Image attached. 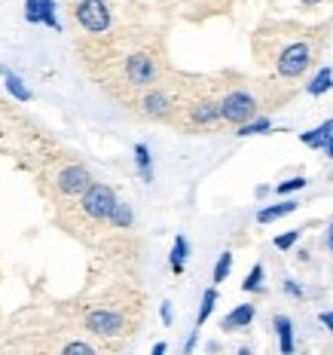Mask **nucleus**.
Returning a JSON list of instances; mask_svg holds the SVG:
<instances>
[{"label": "nucleus", "mask_w": 333, "mask_h": 355, "mask_svg": "<svg viewBox=\"0 0 333 355\" xmlns=\"http://www.w3.org/2000/svg\"><path fill=\"white\" fill-rule=\"evenodd\" d=\"M285 291L291 294V297H303V288L294 282V279H285Z\"/></svg>", "instance_id": "26"}, {"label": "nucleus", "mask_w": 333, "mask_h": 355, "mask_svg": "<svg viewBox=\"0 0 333 355\" xmlns=\"http://www.w3.org/2000/svg\"><path fill=\"white\" fill-rule=\"evenodd\" d=\"M300 236H303V230H287V233L276 236V248H278V251L294 248V245H297V242H300Z\"/></svg>", "instance_id": "22"}, {"label": "nucleus", "mask_w": 333, "mask_h": 355, "mask_svg": "<svg viewBox=\"0 0 333 355\" xmlns=\"http://www.w3.org/2000/svg\"><path fill=\"white\" fill-rule=\"evenodd\" d=\"M269 129H272V120L266 114H260V116H254V120H248L245 125H239V129H235V135H239V138L263 135V132H269Z\"/></svg>", "instance_id": "15"}, {"label": "nucleus", "mask_w": 333, "mask_h": 355, "mask_svg": "<svg viewBox=\"0 0 333 355\" xmlns=\"http://www.w3.org/2000/svg\"><path fill=\"white\" fill-rule=\"evenodd\" d=\"M327 43V28L269 21L254 34V58L281 83H297L318 64Z\"/></svg>", "instance_id": "1"}, {"label": "nucleus", "mask_w": 333, "mask_h": 355, "mask_svg": "<svg viewBox=\"0 0 333 355\" xmlns=\"http://www.w3.org/2000/svg\"><path fill=\"white\" fill-rule=\"evenodd\" d=\"M233 272V254L229 251H224V254L217 257V263H214V272H211V282L214 285H220V282H226V276Z\"/></svg>", "instance_id": "19"}, {"label": "nucleus", "mask_w": 333, "mask_h": 355, "mask_svg": "<svg viewBox=\"0 0 333 355\" xmlns=\"http://www.w3.org/2000/svg\"><path fill=\"white\" fill-rule=\"evenodd\" d=\"M159 315H162V324H172L174 322V315H172V303H162V306H159Z\"/></svg>", "instance_id": "25"}, {"label": "nucleus", "mask_w": 333, "mask_h": 355, "mask_svg": "<svg viewBox=\"0 0 333 355\" xmlns=\"http://www.w3.org/2000/svg\"><path fill=\"white\" fill-rule=\"evenodd\" d=\"M287 98H291V92L285 86H276L269 92V86H263V83H235L220 92V116H224V125L239 129L248 120L260 116L263 110L285 105Z\"/></svg>", "instance_id": "2"}, {"label": "nucleus", "mask_w": 333, "mask_h": 355, "mask_svg": "<svg viewBox=\"0 0 333 355\" xmlns=\"http://www.w3.org/2000/svg\"><path fill=\"white\" fill-rule=\"evenodd\" d=\"M272 328H276V334H278V349L285 352V355H291L294 352V324L287 315H276L272 319Z\"/></svg>", "instance_id": "10"}, {"label": "nucleus", "mask_w": 333, "mask_h": 355, "mask_svg": "<svg viewBox=\"0 0 333 355\" xmlns=\"http://www.w3.org/2000/svg\"><path fill=\"white\" fill-rule=\"evenodd\" d=\"M153 355H165V343H156V346H153Z\"/></svg>", "instance_id": "30"}, {"label": "nucleus", "mask_w": 333, "mask_h": 355, "mask_svg": "<svg viewBox=\"0 0 333 355\" xmlns=\"http://www.w3.org/2000/svg\"><path fill=\"white\" fill-rule=\"evenodd\" d=\"M330 135H333V116H330V120H324L321 125H315V129L303 132L300 141L306 144V147H324V141H327Z\"/></svg>", "instance_id": "11"}, {"label": "nucleus", "mask_w": 333, "mask_h": 355, "mask_svg": "<svg viewBox=\"0 0 333 355\" xmlns=\"http://www.w3.org/2000/svg\"><path fill=\"white\" fill-rule=\"evenodd\" d=\"M254 315H257L254 303H239L233 313L224 315V322H220V331H242V328H248V324L254 322Z\"/></svg>", "instance_id": "7"}, {"label": "nucleus", "mask_w": 333, "mask_h": 355, "mask_svg": "<svg viewBox=\"0 0 333 355\" xmlns=\"http://www.w3.org/2000/svg\"><path fill=\"white\" fill-rule=\"evenodd\" d=\"M300 3H303V6H321L324 0H300Z\"/></svg>", "instance_id": "31"}, {"label": "nucleus", "mask_w": 333, "mask_h": 355, "mask_svg": "<svg viewBox=\"0 0 333 355\" xmlns=\"http://www.w3.org/2000/svg\"><path fill=\"white\" fill-rule=\"evenodd\" d=\"M297 209H300L297 199H281V202H272V205H266V209L257 211V224H272V220L287 218V214H294Z\"/></svg>", "instance_id": "8"}, {"label": "nucleus", "mask_w": 333, "mask_h": 355, "mask_svg": "<svg viewBox=\"0 0 333 355\" xmlns=\"http://www.w3.org/2000/svg\"><path fill=\"white\" fill-rule=\"evenodd\" d=\"M116 202H120V199H116L110 184L92 181L86 187V193L80 196V211H83L89 220H95V224H110V214H114Z\"/></svg>", "instance_id": "4"}, {"label": "nucleus", "mask_w": 333, "mask_h": 355, "mask_svg": "<svg viewBox=\"0 0 333 355\" xmlns=\"http://www.w3.org/2000/svg\"><path fill=\"white\" fill-rule=\"evenodd\" d=\"M330 89H333V71H330V68H321V71H318L315 77L306 83V92L312 95V98H318V95H324V92H330Z\"/></svg>", "instance_id": "12"}, {"label": "nucleus", "mask_w": 333, "mask_h": 355, "mask_svg": "<svg viewBox=\"0 0 333 355\" xmlns=\"http://www.w3.org/2000/svg\"><path fill=\"white\" fill-rule=\"evenodd\" d=\"M89 184H92V175H89V168L80 166V162H71V166L58 168V175H55V190L62 196H83Z\"/></svg>", "instance_id": "6"}, {"label": "nucleus", "mask_w": 333, "mask_h": 355, "mask_svg": "<svg viewBox=\"0 0 333 355\" xmlns=\"http://www.w3.org/2000/svg\"><path fill=\"white\" fill-rule=\"evenodd\" d=\"M73 19L80 21L86 34H107L114 28V10H110L107 0H77Z\"/></svg>", "instance_id": "5"}, {"label": "nucleus", "mask_w": 333, "mask_h": 355, "mask_svg": "<svg viewBox=\"0 0 333 355\" xmlns=\"http://www.w3.org/2000/svg\"><path fill=\"white\" fill-rule=\"evenodd\" d=\"M3 86H6V92H10L12 98H19V101H31V98H34L31 89L21 83V77H16V73H12L10 68L3 71Z\"/></svg>", "instance_id": "13"}, {"label": "nucleus", "mask_w": 333, "mask_h": 355, "mask_svg": "<svg viewBox=\"0 0 333 355\" xmlns=\"http://www.w3.org/2000/svg\"><path fill=\"white\" fill-rule=\"evenodd\" d=\"M135 224V211H132L129 202H116L114 205V214H110V227L114 230H129Z\"/></svg>", "instance_id": "14"}, {"label": "nucleus", "mask_w": 333, "mask_h": 355, "mask_svg": "<svg viewBox=\"0 0 333 355\" xmlns=\"http://www.w3.org/2000/svg\"><path fill=\"white\" fill-rule=\"evenodd\" d=\"M214 303H217V291H214V288H208V291L202 294V306H199V315H196V328H202V324L211 319Z\"/></svg>", "instance_id": "18"}, {"label": "nucleus", "mask_w": 333, "mask_h": 355, "mask_svg": "<svg viewBox=\"0 0 333 355\" xmlns=\"http://www.w3.org/2000/svg\"><path fill=\"white\" fill-rule=\"evenodd\" d=\"M321 150H324V157H327V159H333V135L327 138V141H324Z\"/></svg>", "instance_id": "28"}, {"label": "nucleus", "mask_w": 333, "mask_h": 355, "mask_svg": "<svg viewBox=\"0 0 333 355\" xmlns=\"http://www.w3.org/2000/svg\"><path fill=\"white\" fill-rule=\"evenodd\" d=\"M40 25H49L53 31H62V21H58V16H55V3H53V0H43V6H40Z\"/></svg>", "instance_id": "20"}, {"label": "nucleus", "mask_w": 333, "mask_h": 355, "mask_svg": "<svg viewBox=\"0 0 333 355\" xmlns=\"http://www.w3.org/2000/svg\"><path fill=\"white\" fill-rule=\"evenodd\" d=\"M306 178L303 175H297V178H287V181H281V184H276V193L278 196H287V193H297V190H303L306 187Z\"/></svg>", "instance_id": "21"}, {"label": "nucleus", "mask_w": 333, "mask_h": 355, "mask_svg": "<svg viewBox=\"0 0 333 355\" xmlns=\"http://www.w3.org/2000/svg\"><path fill=\"white\" fill-rule=\"evenodd\" d=\"M242 291H248V294H260L263 291V263L251 266V272L245 276V282H242Z\"/></svg>", "instance_id": "17"}, {"label": "nucleus", "mask_w": 333, "mask_h": 355, "mask_svg": "<svg viewBox=\"0 0 333 355\" xmlns=\"http://www.w3.org/2000/svg\"><path fill=\"white\" fill-rule=\"evenodd\" d=\"M86 331L89 334H95V337H123V334H129V328H132V315L125 313V309L120 306H92L86 313Z\"/></svg>", "instance_id": "3"}, {"label": "nucleus", "mask_w": 333, "mask_h": 355, "mask_svg": "<svg viewBox=\"0 0 333 355\" xmlns=\"http://www.w3.org/2000/svg\"><path fill=\"white\" fill-rule=\"evenodd\" d=\"M135 162H138V172L147 184L153 181V157H150V147L147 144H135Z\"/></svg>", "instance_id": "16"}, {"label": "nucleus", "mask_w": 333, "mask_h": 355, "mask_svg": "<svg viewBox=\"0 0 333 355\" xmlns=\"http://www.w3.org/2000/svg\"><path fill=\"white\" fill-rule=\"evenodd\" d=\"M321 324L327 331H333V309H330V313H321Z\"/></svg>", "instance_id": "27"}, {"label": "nucleus", "mask_w": 333, "mask_h": 355, "mask_svg": "<svg viewBox=\"0 0 333 355\" xmlns=\"http://www.w3.org/2000/svg\"><path fill=\"white\" fill-rule=\"evenodd\" d=\"M40 6H43V0H25V19H28V25H40Z\"/></svg>", "instance_id": "24"}, {"label": "nucleus", "mask_w": 333, "mask_h": 355, "mask_svg": "<svg viewBox=\"0 0 333 355\" xmlns=\"http://www.w3.org/2000/svg\"><path fill=\"white\" fill-rule=\"evenodd\" d=\"M187 257H190V242L187 236H174V245H172V254H168V266H172L174 276H181L183 266H187Z\"/></svg>", "instance_id": "9"}, {"label": "nucleus", "mask_w": 333, "mask_h": 355, "mask_svg": "<svg viewBox=\"0 0 333 355\" xmlns=\"http://www.w3.org/2000/svg\"><path fill=\"white\" fill-rule=\"evenodd\" d=\"M64 355H95V346L83 343V340H71V343H64Z\"/></svg>", "instance_id": "23"}, {"label": "nucleus", "mask_w": 333, "mask_h": 355, "mask_svg": "<svg viewBox=\"0 0 333 355\" xmlns=\"http://www.w3.org/2000/svg\"><path fill=\"white\" fill-rule=\"evenodd\" d=\"M324 245H327V251L333 254V224L327 227V239H324Z\"/></svg>", "instance_id": "29"}]
</instances>
